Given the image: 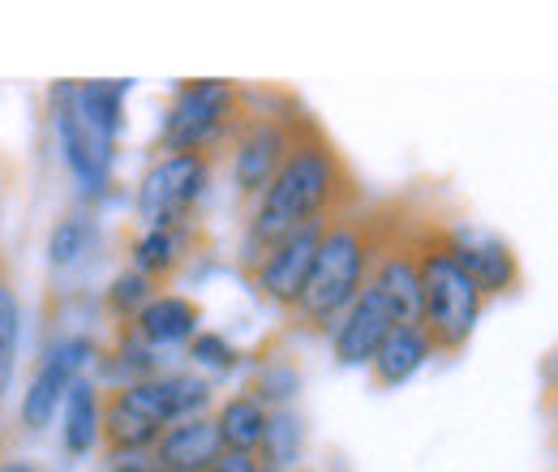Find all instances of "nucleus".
Instances as JSON below:
<instances>
[{"mask_svg": "<svg viewBox=\"0 0 558 472\" xmlns=\"http://www.w3.org/2000/svg\"><path fill=\"white\" fill-rule=\"evenodd\" d=\"M356 203H361V194H356V177L344 164V155L323 134L318 121L305 117L283 164L276 168V177L258 194V206H254L250 228H245L241 263L250 267L267 245H276L279 237H288L305 223H327L344 210H356Z\"/></svg>", "mask_w": 558, "mask_h": 472, "instance_id": "obj_1", "label": "nucleus"}, {"mask_svg": "<svg viewBox=\"0 0 558 472\" xmlns=\"http://www.w3.org/2000/svg\"><path fill=\"white\" fill-rule=\"evenodd\" d=\"M383 241V223L365 210H344L323 228V241L314 250L310 275L301 283L296 305L288 310L296 327L305 331H331L340 314L356 301V292L369 283V267Z\"/></svg>", "mask_w": 558, "mask_h": 472, "instance_id": "obj_2", "label": "nucleus"}, {"mask_svg": "<svg viewBox=\"0 0 558 472\" xmlns=\"http://www.w3.org/2000/svg\"><path fill=\"white\" fill-rule=\"evenodd\" d=\"M409 245H413V263H417L421 283L417 327L429 339L434 356H456V352L469 348V339L477 331L489 301L477 292V283L464 275V267L456 263L447 228H425L417 237H409Z\"/></svg>", "mask_w": 558, "mask_h": 472, "instance_id": "obj_3", "label": "nucleus"}, {"mask_svg": "<svg viewBox=\"0 0 558 472\" xmlns=\"http://www.w3.org/2000/svg\"><path fill=\"white\" fill-rule=\"evenodd\" d=\"M210 404V387L194 374H150L138 383H125L99 400V443L108 460L121 456H146L155 438Z\"/></svg>", "mask_w": 558, "mask_h": 472, "instance_id": "obj_4", "label": "nucleus"}, {"mask_svg": "<svg viewBox=\"0 0 558 472\" xmlns=\"http://www.w3.org/2000/svg\"><path fill=\"white\" fill-rule=\"evenodd\" d=\"M241 117H245V99L232 82H219V77L181 82L172 95L159 146L168 155H210L223 137L232 142Z\"/></svg>", "mask_w": 558, "mask_h": 472, "instance_id": "obj_5", "label": "nucleus"}, {"mask_svg": "<svg viewBox=\"0 0 558 472\" xmlns=\"http://www.w3.org/2000/svg\"><path fill=\"white\" fill-rule=\"evenodd\" d=\"M301 112H245L232 134V185L241 198H258L283 164L292 137L301 130Z\"/></svg>", "mask_w": 558, "mask_h": 472, "instance_id": "obj_6", "label": "nucleus"}, {"mask_svg": "<svg viewBox=\"0 0 558 472\" xmlns=\"http://www.w3.org/2000/svg\"><path fill=\"white\" fill-rule=\"evenodd\" d=\"M210 181V155H163L138 181V219L146 228H181Z\"/></svg>", "mask_w": 558, "mask_h": 472, "instance_id": "obj_7", "label": "nucleus"}, {"mask_svg": "<svg viewBox=\"0 0 558 472\" xmlns=\"http://www.w3.org/2000/svg\"><path fill=\"white\" fill-rule=\"evenodd\" d=\"M331 223V219H327ZM327 223H305L288 237H279L276 245H267L254 263H250V283L263 301H271L279 310H292L296 296H301V283L310 275V263H314V250L323 241V228Z\"/></svg>", "mask_w": 558, "mask_h": 472, "instance_id": "obj_8", "label": "nucleus"}, {"mask_svg": "<svg viewBox=\"0 0 558 472\" xmlns=\"http://www.w3.org/2000/svg\"><path fill=\"white\" fill-rule=\"evenodd\" d=\"M90 339H65V343H57L44 361H39V370H35V378H31V387H26V396H22V425L26 429H48L52 425V416H57V408L65 404V391H70L73 383L82 378V365L90 361Z\"/></svg>", "mask_w": 558, "mask_h": 472, "instance_id": "obj_9", "label": "nucleus"}, {"mask_svg": "<svg viewBox=\"0 0 558 472\" xmlns=\"http://www.w3.org/2000/svg\"><path fill=\"white\" fill-rule=\"evenodd\" d=\"M52 121H57V137H61V150H65V164L73 168V177L86 190H99L108 181V168H112V146L99 142L95 134H86V125L77 121L70 82H61L52 90Z\"/></svg>", "mask_w": 558, "mask_h": 472, "instance_id": "obj_10", "label": "nucleus"}, {"mask_svg": "<svg viewBox=\"0 0 558 472\" xmlns=\"http://www.w3.org/2000/svg\"><path fill=\"white\" fill-rule=\"evenodd\" d=\"M451 254L464 267V275L477 283V292L494 301L520 288L524 270L520 258L511 254V245H502L498 237H473V232H451Z\"/></svg>", "mask_w": 558, "mask_h": 472, "instance_id": "obj_11", "label": "nucleus"}, {"mask_svg": "<svg viewBox=\"0 0 558 472\" xmlns=\"http://www.w3.org/2000/svg\"><path fill=\"white\" fill-rule=\"evenodd\" d=\"M396 327V314L387 310V301L365 283L356 292L349 310L336 323V361L340 365H369V356L378 352V343Z\"/></svg>", "mask_w": 558, "mask_h": 472, "instance_id": "obj_12", "label": "nucleus"}, {"mask_svg": "<svg viewBox=\"0 0 558 472\" xmlns=\"http://www.w3.org/2000/svg\"><path fill=\"white\" fill-rule=\"evenodd\" d=\"M219 456H223V443H219L215 421L207 412L172 421L150 447V460L163 472H207Z\"/></svg>", "mask_w": 558, "mask_h": 472, "instance_id": "obj_13", "label": "nucleus"}, {"mask_svg": "<svg viewBox=\"0 0 558 472\" xmlns=\"http://www.w3.org/2000/svg\"><path fill=\"white\" fill-rule=\"evenodd\" d=\"M429 356H434V348L417 323H396L387 339L378 343V352L369 356V383L378 391H400Z\"/></svg>", "mask_w": 558, "mask_h": 472, "instance_id": "obj_14", "label": "nucleus"}, {"mask_svg": "<svg viewBox=\"0 0 558 472\" xmlns=\"http://www.w3.org/2000/svg\"><path fill=\"white\" fill-rule=\"evenodd\" d=\"M198 323H203L198 301L177 296V292H155L134 314L130 327L146 348H168V343H185V339L198 336Z\"/></svg>", "mask_w": 558, "mask_h": 472, "instance_id": "obj_15", "label": "nucleus"}, {"mask_svg": "<svg viewBox=\"0 0 558 472\" xmlns=\"http://www.w3.org/2000/svg\"><path fill=\"white\" fill-rule=\"evenodd\" d=\"M210 421H215V434H219L223 451L258 456V447L267 438V425H271V408H263L254 396H232V400L219 404V412Z\"/></svg>", "mask_w": 558, "mask_h": 472, "instance_id": "obj_16", "label": "nucleus"}, {"mask_svg": "<svg viewBox=\"0 0 558 472\" xmlns=\"http://www.w3.org/2000/svg\"><path fill=\"white\" fill-rule=\"evenodd\" d=\"M125 90H130V82H82V86H73V108H77V121L86 125V134H95L108 146L117 142L121 112H125Z\"/></svg>", "mask_w": 558, "mask_h": 472, "instance_id": "obj_17", "label": "nucleus"}, {"mask_svg": "<svg viewBox=\"0 0 558 472\" xmlns=\"http://www.w3.org/2000/svg\"><path fill=\"white\" fill-rule=\"evenodd\" d=\"M185 263V237L181 228H146L134 241V275H142L150 288L168 283L172 270Z\"/></svg>", "mask_w": 558, "mask_h": 472, "instance_id": "obj_18", "label": "nucleus"}, {"mask_svg": "<svg viewBox=\"0 0 558 472\" xmlns=\"http://www.w3.org/2000/svg\"><path fill=\"white\" fill-rule=\"evenodd\" d=\"M99 387L77 378L65 391V451L70 456H90L99 447Z\"/></svg>", "mask_w": 558, "mask_h": 472, "instance_id": "obj_19", "label": "nucleus"}, {"mask_svg": "<svg viewBox=\"0 0 558 472\" xmlns=\"http://www.w3.org/2000/svg\"><path fill=\"white\" fill-rule=\"evenodd\" d=\"M17 343H22V301L9 275L0 270V400L9 396L13 374H17Z\"/></svg>", "mask_w": 558, "mask_h": 472, "instance_id": "obj_20", "label": "nucleus"}, {"mask_svg": "<svg viewBox=\"0 0 558 472\" xmlns=\"http://www.w3.org/2000/svg\"><path fill=\"white\" fill-rule=\"evenodd\" d=\"M258 464H271V469H288L296 464L301 456V421L292 412H271V425H267V438L258 447Z\"/></svg>", "mask_w": 558, "mask_h": 472, "instance_id": "obj_21", "label": "nucleus"}, {"mask_svg": "<svg viewBox=\"0 0 558 472\" xmlns=\"http://www.w3.org/2000/svg\"><path fill=\"white\" fill-rule=\"evenodd\" d=\"M150 296H155V288H150L142 275L125 270V275H117L112 288H108V310H112L121 323H134V314H138Z\"/></svg>", "mask_w": 558, "mask_h": 472, "instance_id": "obj_22", "label": "nucleus"}, {"mask_svg": "<svg viewBox=\"0 0 558 472\" xmlns=\"http://www.w3.org/2000/svg\"><path fill=\"white\" fill-rule=\"evenodd\" d=\"M82 250H86V223L70 215V219H61V223L52 228V241H48V258H52V267H73Z\"/></svg>", "mask_w": 558, "mask_h": 472, "instance_id": "obj_23", "label": "nucleus"}, {"mask_svg": "<svg viewBox=\"0 0 558 472\" xmlns=\"http://www.w3.org/2000/svg\"><path fill=\"white\" fill-rule=\"evenodd\" d=\"M190 356L210 365V370H223V374L236 370V348L223 343V336H210V331H198V336L190 339Z\"/></svg>", "mask_w": 558, "mask_h": 472, "instance_id": "obj_24", "label": "nucleus"}, {"mask_svg": "<svg viewBox=\"0 0 558 472\" xmlns=\"http://www.w3.org/2000/svg\"><path fill=\"white\" fill-rule=\"evenodd\" d=\"M258 456H241V451H223L207 472H254Z\"/></svg>", "mask_w": 558, "mask_h": 472, "instance_id": "obj_25", "label": "nucleus"}, {"mask_svg": "<svg viewBox=\"0 0 558 472\" xmlns=\"http://www.w3.org/2000/svg\"><path fill=\"white\" fill-rule=\"evenodd\" d=\"M108 472H163L150 456H121V460H112V469Z\"/></svg>", "mask_w": 558, "mask_h": 472, "instance_id": "obj_26", "label": "nucleus"}, {"mask_svg": "<svg viewBox=\"0 0 558 472\" xmlns=\"http://www.w3.org/2000/svg\"><path fill=\"white\" fill-rule=\"evenodd\" d=\"M0 472H35V469H31V464H4Z\"/></svg>", "mask_w": 558, "mask_h": 472, "instance_id": "obj_27", "label": "nucleus"}, {"mask_svg": "<svg viewBox=\"0 0 558 472\" xmlns=\"http://www.w3.org/2000/svg\"><path fill=\"white\" fill-rule=\"evenodd\" d=\"M254 472H283V469H271V464H254Z\"/></svg>", "mask_w": 558, "mask_h": 472, "instance_id": "obj_28", "label": "nucleus"}]
</instances>
